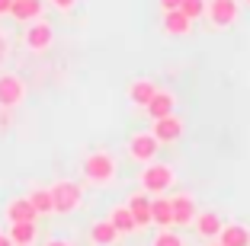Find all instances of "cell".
<instances>
[{
  "instance_id": "6da1fadb",
  "label": "cell",
  "mask_w": 250,
  "mask_h": 246,
  "mask_svg": "<svg viewBox=\"0 0 250 246\" xmlns=\"http://www.w3.org/2000/svg\"><path fill=\"white\" fill-rule=\"evenodd\" d=\"M173 182H177V173H173V167H170V163H157V160L141 163L138 186L145 189L147 195H167L170 189H173Z\"/></svg>"
},
{
  "instance_id": "7a4b0ae2",
  "label": "cell",
  "mask_w": 250,
  "mask_h": 246,
  "mask_svg": "<svg viewBox=\"0 0 250 246\" xmlns=\"http://www.w3.org/2000/svg\"><path fill=\"white\" fill-rule=\"evenodd\" d=\"M83 176H87L90 186H112L119 176V163L116 157H112L109 151H93L87 153V160H83Z\"/></svg>"
},
{
  "instance_id": "3957f363",
  "label": "cell",
  "mask_w": 250,
  "mask_h": 246,
  "mask_svg": "<svg viewBox=\"0 0 250 246\" xmlns=\"http://www.w3.org/2000/svg\"><path fill=\"white\" fill-rule=\"evenodd\" d=\"M52 198H55V214H71L83 205V189L74 179H55L52 186Z\"/></svg>"
},
{
  "instance_id": "277c9868",
  "label": "cell",
  "mask_w": 250,
  "mask_h": 246,
  "mask_svg": "<svg viewBox=\"0 0 250 246\" xmlns=\"http://www.w3.org/2000/svg\"><path fill=\"white\" fill-rule=\"evenodd\" d=\"M26 99V80L20 74L3 71L0 74V109H16Z\"/></svg>"
},
{
  "instance_id": "5b68a950",
  "label": "cell",
  "mask_w": 250,
  "mask_h": 246,
  "mask_svg": "<svg viewBox=\"0 0 250 246\" xmlns=\"http://www.w3.org/2000/svg\"><path fill=\"white\" fill-rule=\"evenodd\" d=\"M161 151V141L151 134V131H135L132 138H128V157L135 163H151Z\"/></svg>"
},
{
  "instance_id": "8992f818",
  "label": "cell",
  "mask_w": 250,
  "mask_h": 246,
  "mask_svg": "<svg viewBox=\"0 0 250 246\" xmlns=\"http://www.w3.org/2000/svg\"><path fill=\"white\" fill-rule=\"evenodd\" d=\"M22 42H26V48L29 51H48L55 42V29L48 19H32L26 22V36H22Z\"/></svg>"
},
{
  "instance_id": "52a82bcc",
  "label": "cell",
  "mask_w": 250,
  "mask_h": 246,
  "mask_svg": "<svg viewBox=\"0 0 250 246\" xmlns=\"http://www.w3.org/2000/svg\"><path fill=\"white\" fill-rule=\"evenodd\" d=\"M170 205H173V227H192L199 214V205L189 192H177V195H170Z\"/></svg>"
},
{
  "instance_id": "ba28073f",
  "label": "cell",
  "mask_w": 250,
  "mask_h": 246,
  "mask_svg": "<svg viewBox=\"0 0 250 246\" xmlns=\"http://www.w3.org/2000/svg\"><path fill=\"white\" fill-rule=\"evenodd\" d=\"M237 0H212L208 3V22H212L215 29H228V26H234L237 22Z\"/></svg>"
},
{
  "instance_id": "9c48e42d",
  "label": "cell",
  "mask_w": 250,
  "mask_h": 246,
  "mask_svg": "<svg viewBox=\"0 0 250 246\" xmlns=\"http://www.w3.org/2000/svg\"><path fill=\"white\" fill-rule=\"evenodd\" d=\"M151 134H154L161 144H177V141L183 138V118H180L177 112H173V115H164V118H154Z\"/></svg>"
},
{
  "instance_id": "30bf717a",
  "label": "cell",
  "mask_w": 250,
  "mask_h": 246,
  "mask_svg": "<svg viewBox=\"0 0 250 246\" xmlns=\"http://www.w3.org/2000/svg\"><path fill=\"white\" fill-rule=\"evenodd\" d=\"M3 217H7L10 224H20V221H39V211L32 208L29 195H16V198H10V202H7Z\"/></svg>"
},
{
  "instance_id": "8fae6325",
  "label": "cell",
  "mask_w": 250,
  "mask_h": 246,
  "mask_svg": "<svg viewBox=\"0 0 250 246\" xmlns=\"http://www.w3.org/2000/svg\"><path fill=\"white\" fill-rule=\"evenodd\" d=\"M221 224H225V221H221V214L218 211H199L196 214V221H192V227H196V233L202 240H218V230H221Z\"/></svg>"
},
{
  "instance_id": "7c38bea8",
  "label": "cell",
  "mask_w": 250,
  "mask_h": 246,
  "mask_svg": "<svg viewBox=\"0 0 250 246\" xmlns=\"http://www.w3.org/2000/svg\"><path fill=\"white\" fill-rule=\"evenodd\" d=\"M128 211H132L135 224H138V230H145V227H151V195H147L145 189L141 192H135L132 198H128Z\"/></svg>"
},
{
  "instance_id": "4fadbf2b",
  "label": "cell",
  "mask_w": 250,
  "mask_h": 246,
  "mask_svg": "<svg viewBox=\"0 0 250 246\" xmlns=\"http://www.w3.org/2000/svg\"><path fill=\"white\" fill-rule=\"evenodd\" d=\"M87 237H90V243H93V246H116L122 233H119L116 227H112V221L106 217V221H93V224H90Z\"/></svg>"
},
{
  "instance_id": "5bb4252c",
  "label": "cell",
  "mask_w": 250,
  "mask_h": 246,
  "mask_svg": "<svg viewBox=\"0 0 250 246\" xmlns=\"http://www.w3.org/2000/svg\"><path fill=\"white\" fill-rule=\"evenodd\" d=\"M173 109H177L173 93H167V90H157V93L151 96V102L145 106V115H147V118H164V115H173Z\"/></svg>"
},
{
  "instance_id": "9a60e30c",
  "label": "cell",
  "mask_w": 250,
  "mask_h": 246,
  "mask_svg": "<svg viewBox=\"0 0 250 246\" xmlns=\"http://www.w3.org/2000/svg\"><path fill=\"white\" fill-rule=\"evenodd\" d=\"M218 243H225V246H250V227L247 224H237V221L221 224Z\"/></svg>"
},
{
  "instance_id": "2e32d148",
  "label": "cell",
  "mask_w": 250,
  "mask_h": 246,
  "mask_svg": "<svg viewBox=\"0 0 250 246\" xmlns=\"http://www.w3.org/2000/svg\"><path fill=\"white\" fill-rule=\"evenodd\" d=\"M45 13V3L42 0H13V7H10V16L16 22H32V19H42Z\"/></svg>"
},
{
  "instance_id": "e0dca14e",
  "label": "cell",
  "mask_w": 250,
  "mask_h": 246,
  "mask_svg": "<svg viewBox=\"0 0 250 246\" xmlns=\"http://www.w3.org/2000/svg\"><path fill=\"white\" fill-rule=\"evenodd\" d=\"M151 224L173 227V205H170V195H151Z\"/></svg>"
},
{
  "instance_id": "ac0fdd59",
  "label": "cell",
  "mask_w": 250,
  "mask_h": 246,
  "mask_svg": "<svg viewBox=\"0 0 250 246\" xmlns=\"http://www.w3.org/2000/svg\"><path fill=\"white\" fill-rule=\"evenodd\" d=\"M189 29H192V19L183 13V10H167L164 13V32L167 36H189Z\"/></svg>"
},
{
  "instance_id": "d6986e66",
  "label": "cell",
  "mask_w": 250,
  "mask_h": 246,
  "mask_svg": "<svg viewBox=\"0 0 250 246\" xmlns=\"http://www.w3.org/2000/svg\"><path fill=\"white\" fill-rule=\"evenodd\" d=\"M154 93H157V83H154V80L138 77V80H132V83H128V99H132L135 106H141V109L151 102V96H154Z\"/></svg>"
},
{
  "instance_id": "ffe728a7",
  "label": "cell",
  "mask_w": 250,
  "mask_h": 246,
  "mask_svg": "<svg viewBox=\"0 0 250 246\" xmlns=\"http://www.w3.org/2000/svg\"><path fill=\"white\" fill-rule=\"evenodd\" d=\"M109 221H112V227H116L122 237H128V233L138 230V224H135V217H132V211H128V205H112V208H109Z\"/></svg>"
},
{
  "instance_id": "44dd1931",
  "label": "cell",
  "mask_w": 250,
  "mask_h": 246,
  "mask_svg": "<svg viewBox=\"0 0 250 246\" xmlns=\"http://www.w3.org/2000/svg\"><path fill=\"white\" fill-rule=\"evenodd\" d=\"M29 202H32V208L39 211V217L42 214H55V198H52V189L48 186H36L29 192Z\"/></svg>"
},
{
  "instance_id": "7402d4cb",
  "label": "cell",
  "mask_w": 250,
  "mask_h": 246,
  "mask_svg": "<svg viewBox=\"0 0 250 246\" xmlns=\"http://www.w3.org/2000/svg\"><path fill=\"white\" fill-rule=\"evenodd\" d=\"M10 240L20 246H32L36 240V221H20V224H10Z\"/></svg>"
},
{
  "instance_id": "603a6c76",
  "label": "cell",
  "mask_w": 250,
  "mask_h": 246,
  "mask_svg": "<svg viewBox=\"0 0 250 246\" xmlns=\"http://www.w3.org/2000/svg\"><path fill=\"white\" fill-rule=\"evenodd\" d=\"M151 246H186V240L180 237L173 227H161V230H157V237L151 240Z\"/></svg>"
},
{
  "instance_id": "cb8c5ba5",
  "label": "cell",
  "mask_w": 250,
  "mask_h": 246,
  "mask_svg": "<svg viewBox=\"0 0 250 246\" xmlns=\"http://www.w3.org/2000/svg\"><path fill=\"white\" fill-rule=\"evenodd\" d=\"M180 10H183L189 19H202V16L208 13V0H183Z\"/></svg>"
},
{
  "instance_id": "d4e9b609",
  "label": "cell",
  "mask_w": 250,
  "mask_h": 246,
  "mask_svg": "<svg viewBox=\"0 0 250 246\" xmlns=\"http://www.w3.org/2000/svg\"><path fill=\"white\" fill-rule=\"evenodd\" d=\"M7 58H10V38L7 32H0V64H7Z\"/></svg>"
},
{
  "instance_id": "484cf974",
  "label": "cell",
  "mask_w": 250,
  "mask_h": 246,
  "mask_svg": "<svg viewBox=\"0 0 250 246\" xmlns=\"http://www.w3.org/2000/svg\"><path fill=\"white\" fill-rule=\"evenodd\" d=\"M13 125V109H0V131H7Z\"/></svg>"
},
{
  "instance_id": "4316f807",
  "label": "cell",
  "mask_w": 250,
  "mask_h": 246,
  "mask_svg": "<svg viewBox=\"0 0 250 246\" xmlns=\"http://www.w3.org/2000/svg\"><path fill=\"white\" fill-rule=\"evenodd\" d=\"M52 7L61 10V13H71V10L77 7V0H52Z\"/></svg>"
},
{
  "instance_id": "83f0119b",
  "label": "cell",
  "mask_w": 250,
  "mask_h": 246,
  "mask_svg": "<svg viewBox=\"0 0 250 246\" xmlns=\"http://www.w3.org/2000/svg\"><path fill=\"white\" fill-rule=\"evenodd\" d=\"M157 3H161V10L167 13V10H180V3H183V0H157Z\"/></svg>"
},
{
  "instance_id": "f1b7e54d",
  "label": "cell",
  "mask_w": 250,
  "mask_h": 246,
  "mask_svg": "<svg viewBox=\"0 0 250 246\" xmlns=\"http://www.w3.org/2000/svg\"><path fill=\"white\" fill-rule=\"evenodd\" d=\"M10 7H13V0H0V16H10Z\"/></svg>"
},
{
  "instance_id": "f546056e",
  "label": "cell",
  "mask_w": 250,
  "mask_h": 246,
  "mask_svg": "<svg viewBox=\"0 0 250 246\" xmlns=\"http://www.w3.org/2000/svg\"><path fill=\"white\" fill-rule=\"evenodd\" d=\"M0 246H13V240H10V233L0 230Z\"/></svg>"
},
{
  "instance_id": "4dcf8cb0",
  "label": "cell",
  "mask_w": 250,
  "mask_h": 246,
  "mask_svg": "<svg viewBox=\"0 0 250 246\" xmlns=\"http://www.w3.org/2000/svg\"><path fill=\"white\" fill-rule=\"evenodd\" d=\"M48 246H71L67 240H48Z\"/></svg>"
},
{
  "instance_id": "1f68e13d",
  "label": "cell",
  "mask_w": 250,
  "mask_h": 246,
  "mask_svg": "<svg viewBox=\"0 0 250 246\" xmlns=\"http://www.w3.org/2000/svg\"><path fill=\"white\" fill-rule=\"evenodd\" d=\"M212 246H225V243H212Z\"/></svg>"
},
{
  "instance_id": "d6a6232c",
  "label": "cell",
  "mask_w": 250,
  "mask_h": 246,
  "mask_svg": "<svg viewBox=\"0 0 250 246\" xmlns=\"http://www.w3.org/2000/svg\"><path fill=\"white\" fill-rule=\"evenodd\" d=\"M13 246H20V243H13Z\"/></svg>"
},
{
  "instance_id": "836d02e7",
  "label": "cell",
  "mask_w": 250,
  "mask_h": 246,
  "mask_svg": "<svg viewBox=\"0 0 250 246\" xmlns=\"http://www.w3.org/2000/svg\"><path fill=\"white\" fill-rule=\"evenodd\" d=\"M247 3H250V0H247Z\"/></svg>"
}]
</instances>
